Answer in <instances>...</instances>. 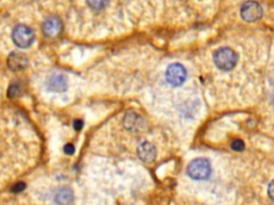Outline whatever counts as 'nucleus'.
I'll return each instance as SVG.
<instances>
[{"instance_id": "nucleus-3", "label": "nucleus", "mask_w": 274, "mask_h": 205, "mask_svg": "<svg viewBox=\"0 0 274 205\" xmlns=\"http://www.w3.org/2000/svg\"><path fill=\"white\" fill-rule=\"evenodd\" d=\"M12 40L20 48H27L33 43L34 33L31 28L25 25H18L12 31Z\"/></svg>"}, {"instance_id": "nucleus-5", "label": "nucleus", "mask_w": 274, "mask_h": 205, "mask_svg": "<svg viewBox=\"0 0 274 205\" xmlns=\"http://www.w3.org/2000/svg\"><path fill=\"white\" fill-rule=\"evenodd\" d=\"M262 8L261 6L254 2V0H249V2L244 3L240 9V14L242 20L249 23H253L258 21L262 16Z\"/></svg>"}, {"instance_id": "nucleus-11", "label": "nucleus", "mask_w": 274, "mask_h": 205, "mask_svg": "<svg viewBox=\"0 0 274 205\" xmlns=\"http://www.w3.org/2000/svg\"><path fill=\"white\" fill-rule=\"evenodd\" d=\"M55 202L59 204H69L73 202V192L69 188H60L55 195Z\"/></svg>"}, {"instance_id": "nucleus-15", "label": "nucleus", "mask_w": 274, "mask_h": 205, "mask_svg": "<svg viewBox=\"0 0 274 205\" xmlns=\"http://www.w3.org/2000/svg\"><path fill=\"white\" fill-rule=\"evenodd\" d=\"M63 151L65 154H68V155H73L75 153V147L73 144L71 143H68V144H65L64 147H63Z\"/></svg>"}, {"instance_id": "nucleus-17", "label": "nucleus", "mask_w": 274, "mask_h": 205, "mask_svg": "<svg viewBox=\"0 0 274 205\" xmlns=\"http://www.w3.org/2000/svg\"><path fill=\"white\" fill-rule=\"evenodd\" d=\"M73 127L75 130H81L84 127V122L82 120H75L73 123Z\"/></svg>"}, {"instance_id": "nucleus-1", "label": "nucleus", "mask_w": 274, "mask_h": 205, "mask_svg": "<svg viewBox=\"0 0 274 205\" xmlns=\"http://www.w3.org/2000/svg\"><path fill=\"white\" fill-rule=\"evenodd\" d=\"M213 61L217 69L223 72H228L237 65L238 55L229 47H222L214 53Z\"/></svg>"}, {"instance_id": "nucleus-16", "label": "nucleus", "mask_w": 274, "mask_h": 205, "mask_svg": "<svg viewBox=\"0 0 274 205\" xmlns=\"http://www.w3.org/2000/svg\"><path fill=\"white\" fill-rule=\"evenodd\" d=\"M25 187H26V185L24 183H17L12 187V191L13 192H21L25 189Z\"/></svg>"}, {"instance_id": "nucleus-10", "label": "nucleus", "mask_w": 274, "mask_h": 205, "mask_svg": "<svg viewBox=\"0 0 274 205\" xmlns=\"http://www.w3.org/2000/svg\"><path fill=\"white\" fill-rule=\"evenodd\" d=\"M47 88L53 92H64L68 89L67 78L63 75H60V74H55V75L50 78L49 83H47Z\"/></svg>"}, {"instance_id": "nucleus-9", "label": "nucleus", "mask_w": 274, "mask_h": 205, "mask_svg": "<svg viewBox=\"0 0 274 205\" xmlns=\"http://www.w3.org/2000/svg\"><path fill=\"white\" fill-rule=\"evenodd\" d=\"M124 125L130 132H138L143 128L144 121L140 116L133 113V111H130L125 116Z\"/></svg>"}, {"instance_id": "nucleus-13", "label": "nucleus", "mask_w": 274, "mask_h": 205, "mask_svg": "<svg viewBox=\"0 0 274 205\" xmlns=\"http://www.w3.org/2000/svg\"><path fill=\"white\" fill-rule=\"evenodd\" d=\"M21 92V88L20 86L17 85V83H13L8 89V96L9 97H16L18 94H20Z\"/></svg>"}, {"instance_id": "nucleus-12", "label": "nucleus", "mask_w": 274, "mask_h": 205, "mask_svg": "<svg viewBox=\"0 0 274 205\" xmlns=\"http://www.w3.org/2000/svg\"><path fill=\"white\" fill-rule=\"evenodd\" d=\"M86 3L91 10L98 12L103 10L108 5L109 0H86Z\"/></svg>"}, {"instance_id": "nucleus-4", "label": "nucleus", "mask_w": 274, "mask_h": 205, "mask_svg": "<svg viewBox=\"0 0 274 205\" xmlns=\"http://www.w3.org/2000/svg\"><path fill=\"white\" fill-rule=\"evenodd\" d=\"M187 73L185 68L180 63H173L166 71V80L173 87H180L186 80Z\"/></svg>"}, {"instance_id": "nucleus-18", "label": "nucleus", "mask_w": 274, "mask_h": 205, "mask_svg": "<svg viewBox=\"0 0 274 205\" xmlns=\"http://www.w3.org/2000/svg\"><path fill=\"white\" fill-rule=\"evenodd\" d=\"M271 191H272V183H270V185H269V197H270L271 199H273V197H272V193H271Z\"/></svg>"}, {"instance_id": "nucleus-8", "label": "nucleus", "mask_w": 274, "mask_h": 205, "mask_svg": "<svg viewBox=\"0 0 274 205\" xmlns=\"http://www.w3.org/2000/svg\"><path fill=\"white\" fill-rule=\"evenodd\" d=\"M28 65L27 56L22 53H12L8 58V67L11 71L17 72L24 70Z\"/></svg>"}, {"instance_id": "nucleus-7", "label": "nucleus", "mask_w": 274, "mask_h": 205, "mask_svg": "<svg viewBox=\"0 0 274 205\" xmlns=\"http://www.w3.org/2000/svg\"><path fill=\"white\" fill-rule=\"evenodd\" d=\"M137 156L144 163L150 164L154 162L156 157V150L154 145L148 141L141 142L137 147Z\"/></svg>"}, {"instance_id": "nucleus-2", "label": "nucleus", "mask_w": 274, "mask_h": 205, "mask_svg": "<svg viewBox=\"0 0 274 205\" xmlns=\"http://www.w3.org/2000/svg\"><path fill=\"white\" fill-rule=\"evenodd\" d=\"M187 175L194 181H205L210 178L212 168L210 162L206 158H196L186 168Z\"/></svg>"}, {"instance_id": "nucleus-6", "label": "nucleus", "mask_w": 274, "mask_h": 205, "mask_svg": "<svg viewBox=\"0 0 274 205\" xmlns=\"http://www.w3.org/2000/svg\"><path fill=\"white\" fill-rule=\"evenodd\" d=\"M43 34L47 38H55L62 31V23L57 17H50L42 25Z\"/></svg>"}, {"instance_id": "nucleus-14", "label": "nucleus", "mask_w": 274, "mask_h": 205, "mask_svg": "<svg viewBox=\"0 0 274 205\" xmlns=\"http://www.w3.org/2000/svg\"><path fill=\"white\" fill-rule=\"evenodd\" d=\"M230 146H231V148H232L233 151H236V152H241V151L244 150L245 144H244V142L242 140H240V139H234V140L231 141Z\"/></svg>"}]
</instances>
